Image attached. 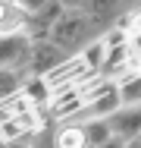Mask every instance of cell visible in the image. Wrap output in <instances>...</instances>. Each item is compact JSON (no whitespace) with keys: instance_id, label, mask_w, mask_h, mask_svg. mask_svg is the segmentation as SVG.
Wrapping results in <instances>:
<instances>
[{"instance_id":"cell-2","label":"cell","mask_w":141,"mask_h":148,"mask_svg":"<svg viewBox=\"0 0 141 148\" xmlns=\"http://www.w3.org/2000/svg\"><path fill=\"white\" fill-rule=\"evenodd\" d=\"M28 57H31L28 32L0 35V69H22V73H28Z\"/></svg>"},{"instance_id":"cell-17","label":"cell","mask_w":141,"mask_h":148,"mask_svg":"<svg viewBox=\"0 0 141 148\" xmlns=\"http://www.w3.org/2000/svg\"><path fill=\"white\" fill-rule=\"evenodd\" d=\"M138 66H141V54H138Z\"/></svg>"},{"instance_id":"cell-13","label":"cell","mask_w":141,"mask_h":148,"mask_svg":"<svg viewBox=\"0 0 141 148\" xmlns=\"http://www.w3.org/2000/svg\"><path fill=\"white\" fill-rule=\"evenodd\" d=\"M60 3H63L66 10H82L85 6V0H60Z\"/></svg>"},{"instance_id":"cell-14","label":"cell","mask_w":141,"mask_h":148,"mask_svg":"<svg viewBox=\"0 0 141 148\" xmlns=\"http://www.w3.org/2000/svg\"><path fill=\"white\" fill-rule=\"evenodd\" d=\"M6 148H31V142L28 139H22V142H6Z\"/></svg>"},{"instance_id":"cell-16","label":"cell","mask_w":141,"mask_h":148,"mask_svg":"<svg viewBox=\"0 0 141 148\" xmlns=\"http://www.w3.org/2000/svg\"><path fill=\"white\" fill-rule=\"evenodd\" d=\"M125 148H141V136H135V139H125Z\"/></svg>"},{"instance_id":"cell-4","label":"cell","mask_w":141,"mask_h":148,"mask_svg":"<svg viewBox=\"0 0 141 148\" xmlns=\"http://www.w3.org/2000/svg\"><path fill=\"white\" fill-rule=\"evenodd\" d=\"M107 123H110L113 136H119V139L141 136V104H119L107 117Z\"/></svg>"},{"instance_id":"cell-5","label":"cell","mask_w":141,"mask_h":148,"mask_svg":"<svg viewBox=\"0 0 141 148\" xmlns=\"http://www.w3.org/2000/svg\"><path fill=\"white\" fill-rule=\"evenodd\" d=\"M50 148H88V136H85V123L75 117L63 120L50 132Z\"/></svg>"},{"instance_id":"cell-11","label":"cell","mask_w":141,"mask_h":148,"mask_svg":"<svg viewBox=\"0 0 141 148\" xmlns=\"http://www.w3.org/2000/svg\"><path fill=\"white\" fill-rule=\"evenodd\" d=\"M44 3H47V0H16V6H19L25 16H35V13H38Z\"/></svg>"},{"instance_id":"cell-8","label":"cell","mask_w":141,"mask_h":148,"mask_svg":"<svg viewBox=\"0 0 141 148\" xmlns=\"http://www.w3.org/2000/svg\"><path fill=\"white\" fill-rule=\"evenodd\" d=\"M116 88H119V101L122 104H141V66L132 69V73H125L116 82Z\"/></svg>"},{"instance_id":"cell-1","label":"cell","mask_w":141,"mask_h":148,"mask_svg":"<svg viewBox=\"0 0 141 148\" xmlns=\"http://www.w3.org/2000/svg\"><path fill=\"white\" fill-rule=\"evenodd\" d=\"M100 35H104V29H100L85 10H66V13L56 19V25H50V35H47V38L54 41L66 57H72V54L85 51L88 44H94Z\"/></svg>"},{"instance_id":"cell-3","label":"cell","mask_w":141,"mask_h":148,"mask_svg":"<svg viewBox=\"0 0 141 148\" xmlns=\"http://www.w3.org/2000/svg\"><path fill=\"white\" fill-rule=\"evenodd\" d=\"M66 60V54L56 47L50 38H44V41H31V57H28V73L31 76H44V73H50L56 69L60 63Z\"/></svg>"},{"instance_id":"cell-12","label":"cell","mask_w":141,"mask_h":148,"mask_svg":"<svg viewBox=\"0 0 141 148\" xmlns=\"http://www.w3.org/2000/svg\"><path fill=\"white\" fill-rule=\"evenodd\" d=\"M94 148H125V139H119V136H110L107 142H100V145H94Z\"/></svg>"},{"instance_id":"cell-7","label":"cell","mask_w":141,"mask_h":148,"mask_svg":"<svg viewBox=\"0 0 141 148\" xmlns=\"http://www.w3.org/2000/svg\"><path fill=\"white\" fill-rule=\"evenodd\" d=\"M28 32V16L16 6V0H0V35Z\"/></svg>"},{"instance_id":"cell-9","label":"cell","mask_w":141,"mask_h":148,"mask_svg":"<svg viewBox=\"0 0 141 148\" xmlns=\"http://www.w3.org/2000/svg\"><path fill=\"white\" fill-rule=\"evenodd\" d=\"M82 123H85V136H88V148L100 145V142H107L113 136L107 117H88V120H82Z\"/></svg>"},{"instance_id":"cell-15","label":"cell","mask_w":141,"mask_h":148,"mask_svg":"<svg viewBox=\"0 0 141 148\" xmlns=\"http://www.w3.org/2000/svg\"><path fill=\"white\" fill-rule=\"evenodd\" d=\"M125 10H141V0H122Z\"/></svg>"},{"instance_id":"cell-6","label":"cell","mask_w":141,"mask_h":148,"mask_svg":"<svg viewBox=\"0 0 141 148\" xmlns=\"http://www.w3.org/2000/svg\"><path fill=\"white\" fill-rule=\"evenodd\" d=\"M85 13L100 25V29L107 32L116 25V19L125 13V6H122V0H85V6H82Z\"/></svg>"},{"instance_id":"cell-10","label":"cell","mask_w":141,"mask_h":148,"mask_svg":"<svg viewBox=\"0 0 141 148\" xmlns=\"http://www.w3.org/2000/svg\"><path fill=\"white\" fill-rule=\"evenodd\" d=\"M25 76L28 73H22V69H0V101L19 95L25 85Z\"/></svg>"}]
</instances>
